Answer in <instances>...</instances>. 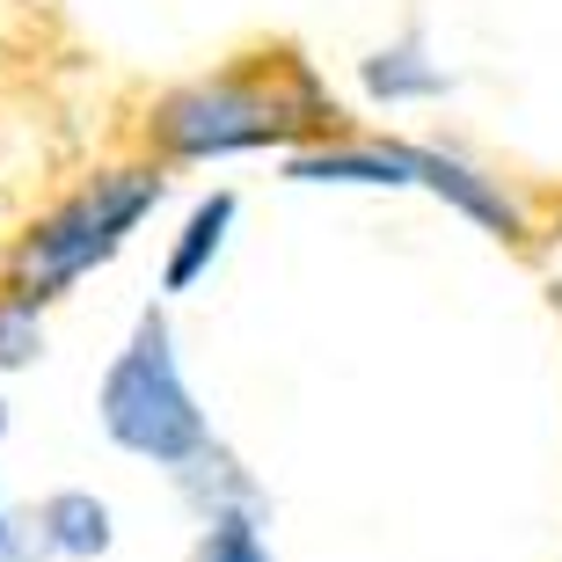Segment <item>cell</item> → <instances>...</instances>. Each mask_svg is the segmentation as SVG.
Masks as SVG:
<instances>
[{"label":"cell","instance_id":"obj_1","mask_svg":"<svg viewBox=\"0 0 562 562\" xmlns=\"http://www.w3.org/2000/svg\"><path fill=\"white\" fill-rule=\"evenodd\" d=\"M329 125H336L329 88L314 81L292 52H278L271 66L212 74V81H190L176 95H161L154 117H146V139L161 146L168 161H220V154L285 146V139H307V132H329Z\"/></svg>","mask_w":562,"mask_h":562},{"label":"cell","instance_id":"obj_2","mask_svg":"<svg viewBox=\"0 0 562 562\" xmlns=\"http://www.w3.org/2000/svg\"><path fill=\"white\" fill-rule=\"evenodd\" d=\"M161 190L168 183L154 168H110V176L81 183L74 198H59V205L44 212V220H30V234L8 249V292H22V300L44 307V300H59L66 285H81L95 263H110V256L132 241V227L161 205Z\"/></svg>","mask_w":562,"mask_h":562},{"label":"cell","instance_id":"obj_3","mask_svg":"<svg viewBox=\"0 0 562 562\" xmlns=\"http://www.w3.org/2000/svg\"><path fill=\"white\" fill-rule=\"evenodd\" d=\"M95 424L110 431V446H125L132 460H154V468H183L198 446H212V424L176 366V336H168L161 307H146L132 322L125 351L110 358L103 387H95Z\"/></svg>","mask_w":562,"mask_h":562},{"label":"cell","instance_id":"obj_4","mask_svg":"<svg viewBox=\"0 0 562 562\" xmlns=\"http://www.w3.org/2000/svg\"><path fill=\"white\" fill-rule=\"evenodd\" d=\"M292 183H373V190H402L417 183V161L402 139H344V146H314L285 161Z\"/></svg>","mask_w":562,"mask_h":562},{"label":"cell","instance_id":"obj_5","mask_svg":"<svg viewBox=\"0 0 562 562\" xmlns=\"http://www.w3.org/2000/svg\"><path fill=\"white\" fill-rule=\"evenodd\" d=\"M409 161H417V183L424 190H438L446 205H460L475 227H490V234H519L526 220H519V205L504 198L482 168H468L460 154H438V146H409Z\"/></svg>","mask_w":562,"mask_h":562},{"label":"cell","instance_id":"obj_6","mask_svg":"<svg viewBox=\"0 0 562 562\" xmlns=\"http://www.w3.org/2000/svg\"><path fill=\"white\" fill-rule=\"evenodd\" d=\"M37 548H52V555H103L110 541H117V526H110V504L95 497V490H52V497L37 504Z\"/></svg>","mask_w":562,"mask_h":562},{"label":"cell","instance_id":"obj_7","mask_svg":"<svg viewBox=\"0 0 562 562\" xmlns=\"http://www.w3.org/2000/svg\"><path fill=\"white\" fill-rule=\"evenodd\" d=\"M234 212H241V198L234 190H212V198H198L183 220V234H176V249H168V271H161V292H190L198 278L220 263V249H227L234 234Z\"/></svg>","mask_w":562,"mask_h":562},{"label":"cell","instance_id":"obj_8","mask_svg":"<svg viewBox=\"0 0 562 562\" xmlns=\"http://www.w3.org/2000/svg\"><path fill=\"white\" fill-rule=\"evenodd\" d=\"M358 74H366V95H380V103H431V95L453 88V74L424 52V37H402L387 52H373Z\"/></svg>","mask_w":562,"mask_h":562},{"label":"cell","instance_id":"obj_9","mask_svg":"<svg viewBox=\"0 0 562 562\" xmlns=\"http://www.w3.org/2000/svg\"><path fill=\"white\" fill-rule=\"evenodd\" d=\"M263 519H271V504H220V512H205L190 562H278Z\"/></svg>","mask_w":562,"mask_h":562},{"label":"cell","instance_id":"obj_10","mask_svg":"<svg viewBox=\"0 0 562 562\" xmlns=\"http://www.w3.org/2000/svg\"><path fill=\"white\" fill-rule=\"evenodd\" d=\"M30 358H44V314H37V300L0 292V373H15Z\"/></svg>","mask_w":562,"mask_h":562},{"label":"cell","instance_id":"obj_11","mask_svg":"<svg viewBox=\"0 0 562 562\" xmlns=\"http://www.w3.org/2000/svg\"><path fill=\"white\" fill-rule=\"evenodd\" d=\"M37 555V541L15 526V512H8V497H0V562H30Z\"/></svg>","mask_w":562,"mask_h":562},{"label":"cell","instance_id":"obj_12","mask_svg":"<svg viewBox=\"0 0 562 562\" xmlns=\"http://www.w3.org/2000/svg\"><path fill=\"white\" fill-rule=\"evenodd\" d=\"M0 438H8V395H0Z\"/></svg>","mask_w":562,"mask_h":562}]
</instances>
